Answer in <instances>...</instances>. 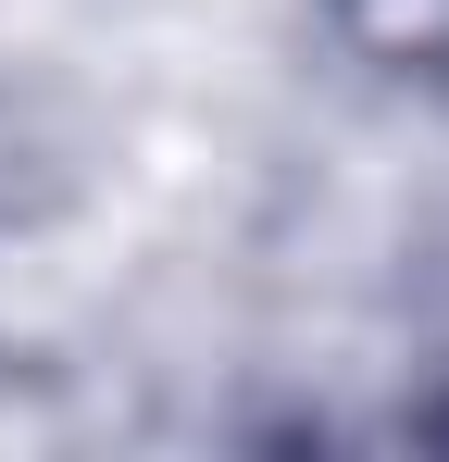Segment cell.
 I'll return each mask as SVG.
<instances>
[{"mask_svg":"<svg viewBox=\"0 0 449 462\" xmlns=\"http://www.w3.org/2000/svg\"><path fill=\"white\" fill-rule=\"evenodd\" d=\"M337 38L387 76H449V0H337Z\"/></svg>","mask_w":449,"mask_h":462,"instance_id":"cell-1","label":"cell"}]
</instances>
